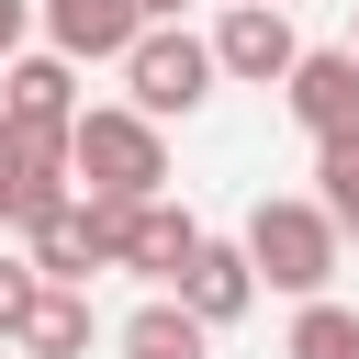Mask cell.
Returning a JSON list of instances; mask_svg holds the SVG:
<instances>
[{
	"instance_id": "6da1fadb",
	"label": "cell",
	"mask_w": 359,
	"mask_h": 359,
	"mask_svg": "<svg viewBox=\"0 0 359 359\" xmlns=\"http://www.w3.org/2000/svg\"><path fill=\"white\" fill-rule=\"evenodd\" d=\"M67 168H79V191L157 202V191H168V135H157V112H135V101H90L79 135H67Z\"/></svg>"
},
{
	"instance_id": "7a4b0ae2",
	"label": "cell",
	"mask_w": 359,
	"mask_h": 359,
	"mask_svg": "<svg viewBox=\"0 0 359 359\" xmlns=\"http://www.w3.org/2000/svg\"><path fill=\"white\" fill-rule=\"evenodd\" d=\"M337 247H348V224H337L325 202H258V213H247V258H258V280L292 292V303H314V292L337 280Z\"/></svg>"
},
{
	"instance_id": "3957f363",
	"label": "cell",
	"mask_w": 359,
	"mask_h": 359,
	"mask_svg": "<svg viewBox=\"0 0 359 359\" xmlns=\"http://www.w3.org/2000/svg\"><path fill=\"white\" fill-rule=\"evenodd\" d=\"M213 79H224V56H213V34H191V22H146L135 56H123V101L157 112V123H168V112H202Z\"/></svg>"
},
{
	"instance_id": "277c9868",
	"label": "cell",
	"mask_w": 359,
	"mask_h": 359,
	"mask_svg": "<svg viewBox=\"0 0 359 359\" xmlns=\"http://www.w3.org/2000/svg\"><path fill=\"white\" fill-rule=\"evenodd\" d=\"M79 112H90V101H79V56L45 45V56H11V67H0V123H11L22 146H67Z\"/></svg>"
},
{
	"instance_id": "5b68a950",
	"label": "cell",
	"mask_w": 359,
	"mask_h": 359,
	"mask_svg": "<svg viewBox=\"0 0 359 359\" xmlns=\"http://www.w3.org/2000/svg\"><path fill=\"white\" fill-rule=\"evenodd\" d=\"M213 56H224V79H247V90H280V79L303 67V34H292V11H280V0H224V22H213Z\"/></svg>"
},
{
	"instance_id": "8992f818",
	"label": "cell",
	"mask_w": 359,
	"mask_h": 359,
	"mask_svg": "<svg viewBox=\"0 0 359 359\" xmlns=\"http://www.w3.org/2000/svg\"><path fill=\"white\" fill-rule=\"evenodd\" d=\"M280 101H292V123L325 146V135H348L359 123V45H303V67L280 79Z\"/></svg>"
},
{
	"instance_id": "52a82bcc",
	"label": "cell",
	"mask_w": 359,
	"mask_h": 359,
	"mask_svg": "<svg viewBox=\"0 0 359 359\" xmlns=\"http://www.w3.org/2000/svg\"><path fill=\"white\" fill-rule=\"evenodd\" d=\"M135 34H146V11H135V0H45V45H56V56H79V67H123V56H135Z\"/></svg>"
},
{
	"instance_id": "ba28073f",
	"label": "cell",
	"mask_w": 359,
	"mask_h": 359,
	"mask_svg": "<svg viewBox=\"0 0 359 359\" xmlns=\"http://www.w3.org/2000/svg\"><path fill=\"white\" fill-rule=\"evenodd\" d=\"M269 280H258V258H247V236H202V258L180 269V303L202 314V325H236L247 303H258Z\"/></svg>"
},
{
	"instance_id": "9c48e42d",
	"label": "cell",
	"mask_w": 359,
	"mask_h": 359,
	"mask_svg": "<svg viewBox=\"0 0 359 359\" xmlns=\"http://www.w3.org/2000/svg\"><path fill=\"white\" fill-rule=\"evenodd\" d=\"M202 258V224H191V202H135V247H123V269L146 280V292H180V269Z\"/></svg>"
},
{
	"instance_id": "30bf717a",
	"label": "cell",
	"mask_w": 359,
	"mask_h": 359,
	"mask_svg": "<svg viewBox=\"0 0 359 359\" xmlns=\"http://www.w3.org/2000/svg\"><path fill=\"white\" fill-rule=\"evenodd\" d=\"M112 348H123V359H202V348H213V325H202L180 292H146V303L123 314V337H112Z\"/></svg>"
},
{
	"instance_id": "8fae6325",
	"label": "cell",
	"mask_w": 359,
	"mask_h": 359,
	"mask_svg": "<svg viewBox=\"0 0 359 359\" xmlns=\"http://www.w3.org/2000/svg\"><path fill=\"white\" fill-rule=\"evenodd\" d=\"M11 348L22 359H90V280H45V303L22 314Z\"/></svg>"
},
{
	"instance_id": "7c38bea8",
	"label": "cell",
	"mask_w": 359,
	"mask_h": 359,
	"mask_svg": "<svg viewBox=\"0 0 359 359\" xmlns=\"http://www.w3.org/2000/svg\"><path fill=\"white\" fill-rule=\"evenodd\" d=\"M22 247H34V269H45V280H90V269H112V258H101V224H90V191H79L56 224H34Z\"/></svg>"
},
{
	"instance_id": "4fadbf2b",
	"label": "cell",
	"mask_w": 359,
	"mask_h": 359,
	"mask_svg": "<svg viewBox=\"0 0 359 359\" xmlns=\"http://www.w3.org/2000/svg\"><path fill=\"white\" fill-rule=\"evenodd\" d=\"M280 359H359V314H348L337 292H314V303L292 314V337H280Z\"/></svg>"
},
{
	"instance_id": "5bb4252c",
	"label": "cell",
	"mask_w": 359,
	"mask_h": 359,
	"mask_svg": "<svg viewBox=\"0 0 359 359\" xmlns=\"http://www.w3.org/2000/svg\"><path fill=\"white\" fill-rule=\"evenodd\" d=\"M314 202H325V213H337V224L359 236V123L314 146Z\"/></svg>"
},
{
	"instance_id": "9a60e30c",
	"label": "cell",
	"mask_w": 359,
	"mask_h": 359,
	"mask_svg": "<svg viewBox=\"0 0 359 359\" xmlns=\"http://www.w3.org/2000/svg\"><path fill=\"white\" fill-rule=\"evenodd\" d=\"M34 303H45V269H34V247H22V258H0V348L22 337V314H34Z\"/></svg>"
},
{
	"instance_id": "2e32d148",
	"label": "cell",
	"mask_w": 359,
	"mask_h": 359,
	"mask_svg": "<svg viewBox=\"0 0 359 359\" xmlns=\"http://www.w3.org/2000/svg\"><path fill=\"white\" fill-rule=\"evenodd\" d=\"M34 22H45V0H0V67L22 56V34H34Z\"/></svg>"
},
{
	"instance_id": "e0dca14e",
	"label": "cell",
	"mask_w": 359,
	"mask_h": 359,
	"mask_svg": "<svg viewBox=\"0 0 359 359\" xmlns=\"http://www.w3.org/2000/svg\"><path fill=\"white\" fill-rule=\"evenodd\" d=\"M22 157H34V146H22L11 123H0V180H22Z\"/></svg>"
},
{
	"instance_id": "ac0fdd59",
	"label": "cell",
	"mask_w": 359,
	"mask_h": 359,
	"mask_svg": "<svg viewBox=\"0 0 359 359\" xmlns=\"http://www.w3.org/2000/svg\"><path fill=\"white\" fill-rule=\"evenodd\" d=\"M135 11H146V22H180V11H191V0H135Z\"/></svg>"
},
{
	"instance_id": "d6986e66",
	"label": "cell",
	"mask_w": 359,
	"mask_h": 359,
	"mask_svg": "<svg viewBox=\"0 0 359 359\" xmlns=\"http://www.w3.org/2000/svg\"><path fill=\"white\" fill-rule=\"evenodd\" d=\"M348 45H359V11H348Z\"/></svg>"
}]
</instances>
